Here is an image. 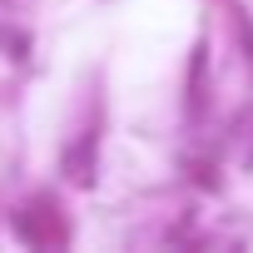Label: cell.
Here are the masks:
<instances>
[{
    "mask_svg": "<svg viewBox=\"0 0 253 253\" xmlns=\"http://www.w3.org/2000/svg\"><path fill=\"white\" fill-rule=\"evenodd\" d=\"M0 45H10V50H15V60H20V55H30V40H20V35H10V30H0Z\"/></svg>",
    "mask_w": 253,
    "mask_h": 253,
    "instance_id": "obj_3",
    "label": "cell"
},
{
    "mask_svg": "<svg viewBox=\"0 0 253 253\" xmlns=\"http://www.w3.org/2000/svg\"><path fill=\"white\" fill-rule=\"evenodd\" d=\"M15 233H20V243H30V248H60V243L70 238V223H65V213L55 209V199H30V204L15 209Z\"/></svg>",
    "mask_w": 253,
    "mask_h": 253,
    "instance_id": "obj_1",
    "label": "cell"
},
{
    "mask_svg": "<svg viewBox=\"0 0 253 253\" xmlns=\"http://www.w3.org/2000/svg\"><path fill=\"white\" fill-rule=\"evenodd\" d=\"M94 154H99V134L84 129V134L65 149V179L80 184V189H89V184H94Z\"/></svg>",
    "mask_w": 253,
    "mask_h": 253,
    "instance_id": "obj_2",
    "label": "cell"
}]
</instances>
